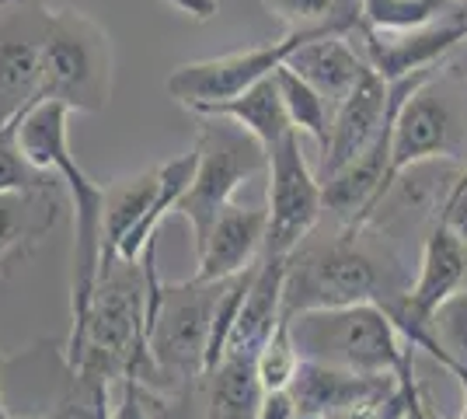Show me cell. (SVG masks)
<instances>
[{
  "label": "cell",
  "mask_w": 467,
  "mask_h": 419,
  "mask_svg": "<svg viewBox=\"0 0 467 419\" xmlns=\"http://www.w3.org/2000/svg\"><path fill=\"white\" fill-rule=\"evenodd\" d=\"M265 231H269V210L265 206H241L227 203L216 217L202 248L195 252V279H231L252 269L265 252Z\"/></svg>",
  "instance_id": "4fadbf2b"
},
{
  "label": "cell",
  "mask_w": 467,
  "mask_h": 419,
  "mask_svg": "<svg viewBox=\"0 0 467 419\" xmlns=\"http://www.w3.org/2000/svg\"><path fill=\"white\" fill-rule=\"evenodd\" d=\"M112 405V384L88 371H74L70 388L53 405L49 419H109Z\"/></svg>",
  "instance_id": "4316f807"
},
{
  "label": "cell",
  "mask_w": 467,
  "mask_h": 419,
  "mask_svg": "<svg viewBox=\"0 0 467 419\" xmlns=\"http://www.w3.org/2000/svg\"><path fill=\"white\" fill-rule=\"evenodd\" d=\"M49 7L0 0V126L21 120L42 99V39Z\"/></svg>",
  "instance_id": "9c48e42d"
},
{
  "label": "cell",
  "mask_w": 467,
  "mask_h": 419,
  "mask_svg": "<svg viewBox=\"0 0 467 419\" xmlns=\"http://www.w3.org/2000/svg\"><path fill=\"white\" fill-rule=\"evenodd\" d=\"M388 402V399H384ZM384 402H367V405H352V409H342V413H331L325 419H380L384 413Z\"/></svg>",
  "instance_id": "836d02e7"
},
{
  "label": "cell",
  "mask_w": 467,
  "mask_h": 419,
  "mask_svg": "<svg viewBox=\"0 0 467 419\" xmlns=\"http://www.w3.org/2000/svg\"><path fill=\"white\" fill-rule=\"evenodd\" d=\"M450 147H453L450 105L440 95H432L426 84V88H419L415 95L401 101V109L394 112V122H390V161L388 172H384V185H380V203L409 168H419L426 161L447 154Z\"/></svg>",
  "instance_id": "8fae6325"
},
{
  "label": "cell",
  "mask_w": 467,
  "mask_h": 419,
  "mask_svg": "<svg viewBox=\"0 0 467 419\" xmlns=\"http://www.w3.org/2000/svg\"><path fill=\"white\" fill-rule=\"evenodd\" d=\"M467 279V248L457 241L443 220H436V227L422 241V262H419V277L405 294L384 304L390 321L401 329L409 325H429L432 311L464 287Z\"/></svg>",
  "instance_id": "30bf717a"
},
{
  "label": "cell",
  "mask_w": 467,
  "mask_h": 419,
  "mask_svg": "<svg viewBox=\"0 0 467 419\" xmlns=\"http://www.w3.org/2000/svg\"><path fill=\"white\" fill-rule=\"evenodd\" d=\"M269 231L265 252L269 256H293L325 214L321 179L304 158L300 133L290 130L269 151Z\"/></svg>",
  "instance_id": "ba28073f"
},
{
  "label": "cell",
  "mask_w": 467,
  "mask_h": 419,
  "mask_svg": "<svg viewBox=\"0 0 467 419\" xmlns=\"http://www.w3.org/2000/svg\"><path fill=\"white\" fill-rule=\"evenodd\" d=\"M380 419H405V395H401V384H398V392L384 402V413Z\"/></svg>",
  "instance_id": "e575fe53"
},
{
  "label": "cell",
  "mask_w": 467,
  "mask_h": 419,
  "mask_svg": "<svg viewBox=\"0 0 467 419\" xmlns=\"http://www.w3.org/2000/svg\"><path fill=\"white\" fill-rule=\"evenodd\" d=\"M464 21H467V18H464Z\"/></svg>",
  "instance_id": "f35d334b"
},
{
  "label": "cell",
  "mask_w": 467,
  "mask_h": 419,
  "mask_svg": "<svg viewBox=\"0 0 467 419\" xmlns=\"http://www.w3.org/2000/svg\"><path fill=\"white\" fill-rule=\"evenodd\" d=\"M384 273L367 256L352 231L346 238L317 245V248H296L286 262V287H283V319L296 311L314 308H349V304H384Z\"/></svg>",
  "instance_id": "8992f818"
},
{
  "label": "cell",
  "mask_w": 467,
  "mask_h": 419,
  "mask_svg": "<svg viewBox=\"0 0 467 419\" xmlns=\"http://www.w3.org/2000/svg\"><path fill=\"white\" fill-rule=\"evenodd\" d=\"M398 392V378L384 374H352L342 367L328 363H314L300 360L296 374L290 381V395L296 402V413H311V416H331L352 405H367V402H384Z\"/></svg>",
  "instance_id": "9a60e30c"
},
{
  "label": "cell",
  "mask_w": 467,
  "mask_h": 419,
  "mask_svg": "<svg viewBox=\"0 0 467 419\" xmlns=\"http://www.w3.org/2000/svg\"><path fill=\"white\" fill-rule=\"evenodd\" d=\"M0 419H49V416H15V413H7V405H4V395H0Z\"/></svg>",
  "instance_id": "8d00e7d4"
},
{
  "label": "cell",
  "mask_w": 467,
  "mask_h": 419,
  "mask_svg": "<svg viewBox=\"0 0 467 419\" xmlns=\"http://www.w3.org/2000/svg\"><path fill=\"white\" fill-rule=\"evenodd\" d=\"M453 7V0H363V25L377 32L426 28Z\"/></svg>",
  "instance_id": "d4e9b609"
},
{
  "label": "cell",
  "mask_w": 467,
  "mask_h": 419,
  "mask_svg": "<svg viewBox=\"0 0 467 419\" xmlns=\"http://www.w3.org/2000/svg\"><path fill=\"white\" fill-rule=\"evenodd\" d=\"M164 419H168V416H164Z\"/></svg>",
  "instance_id": "74e56055"
},
{
  "label": "cell",
  "mask_w": 467,
  "mask_h": 419,
  "mask_svg": "<svg viewBox=\"0 0 467 419\" xmlns=\"http://www.w3.org/2000/svg\"><path fill=\"white\" fill-rule=\"evenodd\" d=\"M109 419H164V405H157V392L137 378H122L112 384Z\"/></svg>",
  "instance_id": "f1b7e54d"
},
{
  "label": "cell",
  "mask_w": 467,
  "mask_h": 419,
  "mask_svg": "<svg viewBox=\"0 0 467 419\" xmlns=\"http://www.w3.org/2000/svg\"><path fill=\"white\" fill-rule=\"evenodd\" d=\"M171 7H175L178 15H189L195 21H210L220 11V4L216 0H168Z\"/></svg>",
  "instance_id": "d6a6232c"
},
{
  "label": "cell",
  "mask_w": 467,
  "mask_h": 419,
  "mask_svg": "<svg viewBox=\"0 0 467 419\" xmlns=\"http://www.w3.org/2000/svg\"><path fill=\"white\" fill-rule=\"evenodd\" d=\"M286 262L290 256H269L262 252V259L254 262L252 279H248V294L237 311V321L227 340V353H258L262 342L273 336L283 325V287H286Z\"/></svg>",
  "instance_id": "2e32d148"
},
{
  "label": "cell",
  "mask_w": 467,
  "mask_h": 419,
  "mask_svg": "<svg viewBox=\"0 0 467 419\" xmlns=\"http://www.w3.org/2000/svg\"><path fill=\"white\" fill-rule=\"evenodd\" d=\"M321 36H349L338 25H317V28H290L283 39L265 42V46H252V49H237L227 57H213V60H195L182 63L171 70V78L164 80V91L185 109H199V105H213V101H227L244 95L258 80L273 78L293 53L311 39Z\"/></svg>",
  "instance_id": "52a82bcc"
},
{
  "label": "cell",
  "mask_w": 467,
  "mask_h": 419,
  "mask_svg": "<svg viewBox=\"0 0 467 419\" xmlns=\"http://www.w3.org/2000/svg\"><path fill=\"white\" fill-rule=\"evenodd\" d=\"M296 367H300V353H296V342L290 336V325L283 321L254 353V371H258L262 388L275 392V388H290Z\"/></svg>",
  "instance_id": "83f0119b"
},
{
  "label": "cell",
  "mask_w": 467,
  "mask_h": 419,
  "mask_svg": "<svg viewBox=\"0 0 467 419\" xmlns=\"http://www.w3.org/2000/svg\"><path fill=\"white\" fill-rule=\"evenodd\" d=\"M367 42V63L384 80L411 78L419 70H429L447 57L457 42L467 39V21L453 18L443 25H426L411 32H377V28H359Z\"/></svg>",
  "instance_id": "5bb4252c"
},
{
  "label": "cell",
  "mask_w": 467,
  "mask_h": 419,
  "mask_svg": "<svg viewBox=\"0 0 467 419\" xmlns=\"http://www.w3.org/2000/svg\"><path fill=\"white\" fill-rule=\"evenodd\" d=\"M42 99L101 112L112 99V39L91 15L49 11L42 39Z\"/></svg>",
  "instance_id": "277c9868"
},
{
  "label": "cell",
  "mask_w": 467,
  "mask_h": 419,
  "mask_svg": "<svg viewBox=\"0 0 467 419\" xmlns=\"http://www.w3.org/2000/svg\"><path fill=\"white\" fill-rule=\"evenodd\" d=\"M275 84H279V95H283V105H286V116H290L293 130H296L300 137L317 140V147L325 151L331 137L335 105H331L321 91H314L300 74H293L286 63L275 70Z\"/></svg>",
  "instance_id": "7402d4cb"
},
{
  "label": "cell",
  "mask_w": 467,
  "mask_h": 419,
  "mask_svg": "<svg viewBox=\"0 0 467 419\" xmlns=\"http://www.w3.org/2000/svg\"><path fill=\"white\" fill-rule=\"evenodd\" d=\"M21 120L0 126V193H32V189H49L63 185L53 172H42L25 158L18 140Z\"/></svg>",
  "instance_id": "484cf974"
},
{
  "label": "cell",
  "mask_w": 467,
  "mask_h": 419,
  "mask_svg": "<svg viewBox=\"0 0 467 419\" xmlns=\"http://www.w3.org/2000/svg\"><path fill=\"white\" fill-rule=\"evenodd\" d=\"M192 151V182L185 185L175 214L189 220L195 252H199L216 217L223 214V206L234 203V193L241 185H248L258 172H269V154L244 126H237L231 120H206Z\"/></svg>",
  "instance_id": "5b68a950"
},
{
  "label": "cell",
  "mask_w": 467,
  "mask_h": 419,
  "mask_svg": "<svg viewBox=\"0 0 467 419\" xmlns=\"http://www.w3.org/2000/svg\"><path fill=\"white\" fill-rule=\"evenodd\" d=\"M429 336L440 346V357L436 363L447 371V374H457L467 367V290H457L450 294L429 319Z\"/></svg>",
  "instance_id": "cb8c5ba5"
},
{
  "label": "cell",
  "mask_w": 467,
  "mask_h": 419,
  "mask_svg": "<svg viewBox=\"0 0 467 419\" xmlns=\"http://www.w3.org/2000/svg\"><path fill=\"white\" fill-rule=\"evenodd\" d=\"M147 277V353L164 392H185L206 374L210 325L223 279H182L164 283L157 273V238L143 248Z\"/></svg>",
  "instance_id": "7a4b0ae2"
},
{
  "label": "cell",
  "mask_w": 467,
  "mask_h": 419,
  "mask_svg": "<svg viewBox=\"0 0 467 419\" xmlns=\"http://www.w3.org/2000/svg\"><path fill=\"white\" fill-rule=\"evenodd\" d=\"M195 116L202 120H231L237 126H244L265 151L279 143L293 130L290 116H286V105H283V95H279V84H275V74L265 80H258L254 88H248L244 95L227 101H213V105H199L192 109Z\"/></svg>",
  "instance_id": "d6986e66"
},
{
  "label": "cell",
  "mask_w": 467,
  "mask_h": 419,
  "mask_svg": "<svg viewBox=\"0 0 467 419\" xmlns=\"http://www.w3.org/2000/svg\"><path fill=\"white\" fill-rule=\"evenodd\" d=\"M70 374L88 371L109 384L137 378L161 395V381L147 353V277L143 262L109 259L101 266L88 315L67 336Z\"/></svg>",
  "instance_id": "6da1fadb"
},
{
  "label": "cell",
  "mask_w": 467,
  "mask_h": 419,
  "mask_svg": "<svg viewBox=\"0 0 467 419\" xmlns=\"http://www.w3.org/2000/svg\"><path fill=\"white\" fill-rule=\"evenodd\" d=\"M265 7L290 28L338 25L346 32L363 28V0H265Z\"/></svg>",
  "instance_id": "603a6c76"
},
{
  "label": "cell",
  "mask_w": 467,
  "mask_h": 419,
  "mask_svg": "<svg viewBox=\"0 0 467 419\" xmlns=\"http://www.w3.org/2000/svg\"><path fill=\"white\" fill-rule=\"evenodd\" d=\"M161 193V168L140 172L133 179L105 185V262L116 259L119 245L130 231H137L140 220L154 206ZM101 262V266H105Z\"/></svg>",
  "instance_id": "44dd1931"
},
{
  "label": "cell",
  "mask_w": 467,
  "mask_h": 419,
  "mask_svg": "<svg viewBox=\"0 0 467 419\" xmlns=\"http://www.w3.org/2000/svg\"><path fill=\"white\" fill-rule=\"evenodd\" d=\"M300 360L342 367L352 374H384L398 378L411 353L401 342L398 325L384 304H349V308H314L286 319Z\"/></svg>",
  "instance_id": "3957f363"
},
{
  "label": "cell",
  "mask_w": 467,
  "mask_h": 419,
  "mask_svg": "<svg viewBox=\"0 0 467 419\" xmlns=\"http://www.w3.org/2000/svg\"><path fill=\"white\" fill-rule=\"evenodd\" d=\"M440 220L447 224L450 231L457 235V241L467 248V189H461V193H447Z\"/></svg>",
  "instance_id": "4dcf8cb0"
},
{
  "label": "cell",
  "mask_w": 467,
  "mask_h": 419,
  "mask_svg": "<svg viewBox=\"0 0 467 419\" xmlns=\"http://www.w3.org/2000/svg\"><path fill=\"white\" fill-rule=\"evenodd\" d=\"M286 67L307 80L314 91H321L331 105H338L359 84L370 63L352 49L346 36H321V39L304 42L286 60Z\"/></svg>",
  "instance_id": "ac0fdd59"
},
{
  "label": "cell",
  "mask_w": 467,
  "mask_h": 419,
  "mask_svg": "<svg viewBox=\"0 0 467 419\" xmlns=\"http://www.w3.org/2000/svg\"><path fill=\"white\" fill-rule=\"evenodd\" d=\"M258 419H296V402H293L290 388L265 392L258 402Z\"/></svg>",
  "instance_id": "1f68e13d"
},
{
  "label": "cell",
  "mask_w": 467,
  "mask_h": 419,
  "mask_svg": "<svg viewBox=\"0 0 467 419\" xmlns=\"http://www.w3.org/2000/svg\"><path fill=\"white\" fill-rule=\"evenodd\" d=\"M206 419H258V402L265 395L252 353H223L202 374Z\"/></svg>",
  "instance_id": "ffe728a7"
},
{
  "label": "cell",
  "mask_w": 467,
  "mask_h": 419,
  "mask_svg": "<svg viewBox=\"0 0 467 419\" xmlns=\"http://www.w3.org/2000/svg\"><path fill=\"white\" fill-rule=\"evenodd\" d=\"M63 185L32 193H0V273L53 231L63 210Z\"/></svg>",
  "instance_id": "e0dca14e"
},
{
  "label": "cell",
  "mask_w": 467,
  "mask_h": 419,
  "mask_svg": "<svg viewBox=\"0 0 467 419\" xmlns=\"http://www.w3.org/2000/svg\"><path fill=\"white\" fill-rule=\"evenodd\" d=\"M398 384H401V395H405V419H443L432 409V402L426 399L422 384L415 381V350H411L409 357H405V363H401Z\"/></svg>",
  "instance_id": "f546056e"
},
{
  "label": "cell",
  "mask_w": 467,
  "mask_h": 419,
  "mask_svg": "<svg viewBox=\"0 0 467 419\" xmlns=\"http://www.w3.org/2000/svg\"><path fill=\"white\" fill-rule=\"evenodd\" d=\"M453 378L461 381V388H464V409H461V416H457V419H467V367H464V371H457Z\"/></svg>",
  "instance_id": "d590c367"
},
{
  "label": "cell",
  "mask_w": 467,
  "mask_h": 419,
  "mask_svg": "<svg viewBox=\"0 0 467 419\" xmlns=\"http://www.w3.org/2000/svg\"><path fill=\"white\" fill-rule=\"evenodd\" d=\"M390 120V88L373 67L359 78L346 99L335 105L331 116V137L328 147L321 151V164H317V179L325 182L335 175L338 168H346L352 158H359L373 140L380 137V130Z\"/></svg>",
  "instance_id": "7c38bea8"
}]
</instances>
